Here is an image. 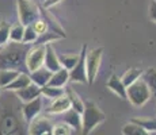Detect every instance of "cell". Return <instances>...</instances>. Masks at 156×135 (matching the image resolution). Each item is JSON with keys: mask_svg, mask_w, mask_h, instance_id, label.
Returning <instances> with one entry per match:
<instances>
[{"mask_svg": "<svg viewBox=\"0 0 156 135\" xmlns=\"http://www.w3.org/2000/svg\"><path fill=\"white\" fill-rule=\"evenodd\" d=\"M27 50V43L8 41L4 46H2V50H0V69L18 70L22 65H25Z\"/></svg>", "mask_w": 156, "mask_h": 135, "instance_id": "6da1fadb", "label": "cell"}, {"mask_svg": "<svg viewBox=\"0 0 156 135\" xmlns=\"http://www.w3.org/2000/svg\"><path fill=\"white\" fill-rule=\"evenodd\" d=\"M105 119H106V115L94 101H86L84 110L82 112V134H91L101 123L105 122Z\"/></svg>", "mask_w": 156, "mask_h": 135, "instance_id": "7a4b0ae2", "label": "cell"}, {"mask_svg": "<svg viewBox=\"0 0 156 135\" xmlns=\"http://www.w3.org/2000/svg\"><path fill=\"white\" fill-rule=\"evenodd\" d=\"M151 97H152L151 89L147 85V83L144 81L143 77H140L137 81H134L133 84L126 86V100H129V103L133 107L140 108L145 106L151 100Z\"/></svg>", "mask_w": 156, "mask_h": 135, "instance_id": "3957f363", "label": "cell"}, {"mask_svg": "<svg viewBox=\"0 0 156 135\" xmlns=\"http://www.w3.org/2000/svg\"><path fill=\"white\" fill-rule=\"evenodd\" d=\"M103 57V47H95L86 54V69H87V81L90 85L95 83L98 77Z\"/></svg>", "mask_w": 156, "mask_h": 135, "instance_id": "277c9868", "label": "cell"}, {"mask_svg": "<svg viewBox=\"0 0 156 135\" xmlns=\"http://www.w3.org/2000/svg\"><path fill=\"white\" fill-rule=\"evenodd\" d=\"M18 18L23 25H31L35 19L40 18V10L31 0H16Z\"/></svg>", "mask_w": 156, "mask_h": 135, "instance_id": "5b68a950", "label": "cell"}, {"mask_svg": "<svg viewBox=\"0 0 156 135\" xmlns=\"http://www.w3.org/2000/svg\"><path fill=\"white\" fill-rule=\"evenodd\" d=\"M44 58H45V45L35 43L33 47H29L25 59V65L27 68V70L33 72L40 66H42Z\"/></svg>", "mask_w": 156, "mask_h": 135, "instance_id": "8992f818", "label": "cell"}, {"mask_svg": "<svg viewBox=\"0 0 156 135\" xmlns=\"http://www.w3.org/2000/svg\"><path fill=\"white\" fill-rule=\"evenodd\" d=\"M80 57L77 64L69 70V81L79 84H88L87 81V69H86V54H87V45H83L80 50Z\"/></svg>", "mask_w": 156, "mask_h": 135, "instance_id": "52a82bcc", "label": "cell"}, {"mask_svg": "<svg viewBox=\"0 0 156 135\" xmlns=\"http://www.w3.org/2000/svg\"><path fill=\"white\" fill-rule=\"evenodd\" d=\"M53 128V122L50 120L48 116L38 115L29 123V134L33 135H46L52 134Z\"/></svg>", "mask_w": 156, "mask_h": 135, "instance_id": "ba28073f", "label": "cell"}, {"mask_svg": "<svg viewBox=\"0 0 156 135\" xmlns=\"http://www.w3.org/2000/svg\"><path fill=\"white\" fill-rule=\"evenodd\" d=\"M41 111H42V99H41V96L35 97L31 101H26L22 107V113L25 122L30 123L35 116L40 115Z\"/></svg>", "mask_w": 156, "mask_h": 135, "instance_id": "9c48e42d", "label": "cell"}, {"mask_svg": "<svg viewBox=\"0 0 156 135\" xmlns=\"http://www.w3.org/2000/svg\"><path fill=\"white\" fill-rule=\"evenodd\" d=\"M44 66H46L49 70L56 72L58 70L61 66L58 59V54L56 53L55 47L52 46V43H46L45 45V58H44Z\"/></svg>", "mask_w": 156, "mask_h": 135, "instance_id": "30bf717a", "label": "cell"}, {"mask_svg": "<svg viewBox=\"0 0 156 135\" xmlns=\"http://www.w3.org/2000/svg\"><path fill=\"white\" fill-rule=\"evenodd\" d=\"M71 108V101L68 99L67 93L58 96V97L53 99L52 103H50L49 108H48V112L53 113V115H58V113H64L65 111H68Z\"/></svg>", "mask_w": 156, "mask_h": 135, "instance_id": "8fae6325", "label": "cell"}, {"mask_svg": "<svg viewBox=\"0 0 156 135\" xmlns=\"http://www.w3.org/2000/svg\"><path fill=\"white\" fill-rule=\"evenodd\" d=\"M15 92H16L18 99L22 100L23 103H26V101H31V100H34L35 97L41 96V86H38L37 84H34L31 81L25 88L18 89V91H15Z\"/></svg>", "mask_w": 156, "mask_h": 135, "instance_id": "7c38bea8", "label": "cell"}, {"mask_svg": "<svg viewBox=\"0 0 156 135\" xmlns=\"http://www.w3.org/2000/svg\"><path fill=\"white\" fill-rule=\"evenodd\" d=\"M106 86L112 92H114L118 97H121L122 100H126V86H125V84L122 83L121 77H118L117 74H112L110 79L107 80Z\"/></svg>", "mask_w": 156, "mask_h": 135, "instance_id": "4fadbf2b", "label": "cell"}, {"mask_svg": "<svg viewBox=\"0 0 156 135\" xmlns=\"http://www.w3.org/2000/svg\"><path fill=\"white\" fill-rule=\"evenodd\" d=\"M52 70H49L46 66H40L38 69H35V70L30 72V79L34 84H37L38 86H44L46 85L48 83H49L50 77H52Z\"/></svg>", "mask_w": 156, "mask_h": 135, "instance_id": "5bb4252c", "label": "cell"}, {"mask_svg": "<svg viewBox=\"0 0 156 135\" xmlns=\"http://www.w3.org/2000/svg\"><path fill=\"white\" fill-rule=\"evenodd\" d=\"M64 122L71 126L73 133H82V113L75 111L73 108H69L64 112Z\"/></svg>", "mask_w": 156, "mask_h": 135, "instance_id": "9a60e30c", "label": "cell"}, {"mask_svg": "<svg viewBox=\"0 0 156 135\" xmlns=\"http://www.w3.org/2000/svg\"><path fill=\"white\" fill-rule=\"evenodd\" d=\"M69 81V70L65 68H60L58 70L53 72L52 73V77L49 80V85H53V86H60V88H64L65 85L68 84Z\"/></svg>", "mask_w": 156, "mask_h": 135, "instance_id": "2e32d148", "label": "cell"}, {"mask_svg": "<svg viewBox=\"0 0 156 135\" xmlns=\"http://www.w3.org/2000/svg\"><path fill=\"white\" fill-rule=\"evenodd\" d=\"M31 83V79H30V74L27 73H23V72H19L16 74V77L5 86L4 89H8V91H18V89H22L25 88L26 85Z\"/></svg>", "mask_w": 156, "mask_h": 135, "instance_id": "e0dca14e", "label": "cell"}, {"mask_svg": "<svg viewBox=\"0 0 156 135\" xmlns=\"http://www.w3.org/2000/svg\"><path fill=\"white\" fill-rule=\"evenodd\" d=\"M65 93H67L68 99H69V101H71V108H73L75 111L82 113L83 110H84V101H83L82 97L77 95V92L72 88H67L65 89Z\"/></svg>", "mask_w": 156, "mask_h": 135, "instance_id": "ac0fdd59", "label": "cell"}, {"mask_svg": "<svg viewBox=\"0 0 156 135\" xmlns=\"http://www.w3.org/2000/svg\"><path fill=\"white\" fill-rule=\"evenodd\" d=\"M143 72L144 70H141V69H139V68H130V69H128V70L121 76L122 83L125 84V86H129L130 84H133L134 81H137L140 77L143 76Z\"/></svg>", "mask_w": 156, "mask_h": 135, "instance_id": "d6986e66", "label": "cell"}, {"mask_svg": "<svg viewBox=\"0 0 156 135\" xmlns=\"http://www.w3.org/2000/svg\"><path fill=\"white\" fill-rule=\"evenodd\" d=\"M143 79L147 83V85L151 89L152 97H156V69L155 68H148L145 72H143Z\"/></svg>", "mask_w": 156, "mask_h": 135, "instance_id": "ffe728a7", "label": "cell"}, {"mask_svg": "<svg viewBox=\"0 0 156 135\" xmlns=\"http://www.w3.org/2000/svg\"><path fill=\"white\" fill-rule=\"evenodd\" d=\"M64 93H65V89L60 88V86H53V85H49V84L41 86V95L50 99V100H53V99L58 97V96H61Z\"/></svg>", "mask_w": 156, "mask_h": 135, "instance_id": "44dd1931", "label": "cell"}, {"mask_svg": "<svg viewBox=\"0 0 156 135\" xmlns=\"http://www.w3.org/2000/svg\"><path fill=\"white\" fill-rule=\"evenodd\" d=\"M130 120L137 123L139 126H141L144 130L147 131V134L156 133V119L154 118H132Z\"/></svg>", "mask_w": 156, "mask_h": 135, "instance_id": "7402d4cb", "label": "cell"}, {"mask_svg": "<svg viewBox=\"0 0 156 135\" xmlns=\"http://www.w3.org/2000/svg\"><path fill=\"white\" fill-rule=\"evenodd\" d=\"M79 57H80V54L67 53V54H60V56H58V59H60V64H61L62 68H65V69H68V70H71V69L77 64V61H79Z\"/></svg>", "mask_w": 156, "mask_h": 135, "instance_id": "603a6c76", "label": "cell"}, {"mask_svg": "<svg viewBox=\"0 0 156 135\" xmlns=\"http://www.w3.org/2000/svg\"><path fill=\"white\" fill-rule=\"evenodd\" d=\"M25 34V25L20 22L15 23L10 27V41L11 42H22Z\"/></svg>", "mask_w": 156, "mask_h": 135, "instance_id": "cb8c5ba5", "label": "cell"}, {"mask_svg": "<svg viewBox=\"0 0 156 135\" xmlns=\"http://www.w3.org/2000/svg\"><path fill=\"white\" fill-rule=\"evenodd\" d=\"M18 73L19 70H15V69H0V86L5 88L16 77Z\"/></svg>", "mask_w": 156, "mask_h": 135, "instance_id": "d4e9b609", "label": "cell"}, {"mask_svg": "<svg viewBox=\"0 0 156 135\" xmlns=\"http://www.w3.org/2000/svg\"><path fill=\"white\" fill-rule=\"evenodd\" d=\"M122 134L124 135H148L141 126H139L137 123H134L132 120L122 127Z\"/></svg>", "mask_w": 156, "mask_h": 135, "instance_id": "484cf974", "label": "cell"}, {"mask_svg": "<svg viewBox=\"0 0 156 135\" xmlns=\"http://www.w3.org/2000/svg\"><path fill=\"white\" fill-rule=\"evenodd\" d=\"M37 39H38L37 31L33 29L31 25H26V26H25V34H23L22 42H23V43L31 45V43H35V41H37Z\"/></svg>", "mask_w": 156, "mask_h": 135, "instance_id": "4316f807", "label": "cell"}, {"mask_svg": "<svg viewBox=\"0 0 156 135\" xmlns=\"http://www.w3.org/2000/svg\"><path fill=\"white\" fill-rule=\"evenodd\" d=\"M52 134L53 135H71V134H73V130H72V127L69 124H67L65 122H61V123L53 124Z\"/></svg>", "mask_w": 156, "mask_h": 135, "instance_id": "83f0119b", "label": "cell"}, {"mask_svg": "<svg viewBox=\"0 0 156 135\" xmlns=\"http://www.w3.org/2000/svg\"><path fill=\"white\" fill-rule=\"evenodd\" d=\"M10 25L5 20L0 22V46H4L10 41Z\"/></svg>", "mask_w": 156, "mask_h": 135, "instance_id": "f1b7e54d", "label": "cell"}, {"mask_svg": "<svg viewBox=\"0 0 156 135\" xmlns=\"http://www.w3.org/2000/svg\"><path fill=\"white\" fill-rule=\"evenodd\" d=\"M62 35H58L56 34L55 31L53 32H49V31H45L44 34H41L38 37V39L35 41V43H42V45H46V43H53V41L56 39H60Z\"/></svg>", "mask_w": 156, "mask_h": 135, "instance_id": "f546056e", "label": "cell"}, {"mask_svg": "<svg viewBox=\"0 0 156 135\" xmlns=\"http://www.w3.org/2000/svg\"><path fill=\"white\" fill-rule=\"evenodd\" d=\"M31 26H33V29L37 31V34H38V37H40L41 34H44L45 31H48L49 30V26H48V23H46V20H44L42 18H38V19H35L34 22L31 23Z\"/></svg>", "mask_w": 156, "mask_h": 135, "instance_id": "4dcf8cb0", "label": "cell"}, {"mask_svg": "<svg viewBox=\"0 0 156 135\" xmlns=\"http://www.w3.org/2000/svg\"><path fill=\"white\" fill-rule=\"evenodd\" d=\"M148 10H149V19H151L154 23H156V2L155 0H151V2H149Z\"/></svg>", "mask_w": 156, "mask_h": 135, "instance_id": "1f68e13d", "label": "cell"}, {"mask_svg": "<svg viewBox=\"0 0 156 135\" xmlns=\"http://www.w3.org/2000/svg\"><path fill=\"white\" fill-rule=\"evenodd\" d=\"M62 0H44V7L45 8H50L53 7V5L58 4V3H61Z\"/></svg>", "mask_w": 156, "mask_h": 135, "instance_id": "d6a6232c", "label": "cell"}, {"mask_svg": "<svg viewBox=\"0 0 156 135\" xmlns=\"http://www.w3.org/2000/svg\"><path fill=\"white\" fill-rule=\"evenodd\" d=\"M0 93H2V86H0Z\"/></svg>", "mask_w": 156, "mask_h": 135, "instance_id": "836d02e7", "label": "cell"}, {"mask_svg": "<svg viewBox=\"0 0 156 135\" xmlns=\"http://www.w3.org/2000/svg\"><path fill=\"white\" fill-rule=\"evenodd\" d=\"M0 50H2V46H0Z\"/></svg>", "mask_w": 156, "mask_h": 135, "instance_id": "e575fe53", "label": "cell"}, {"mask_svg": "<svg viewBox=\"0 0 156 135\" xmlns=\"http://www.w3.org/2000/svg\"><path fill=\"white\" fill-rule=\"evenodd\" d=\"M155 2H156V0H155Z\"/></svg>", "mask_w": 156, "mask_h": 135, "instance_id": "d590c367", "label": "cell"}]
</instances>
